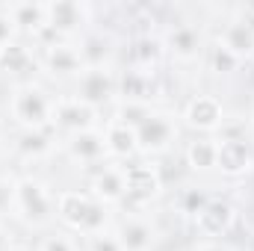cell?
Here are the masks:
<instances>
[{"instance_id": "cell-1", "label": "cell", "mask_w": 254, "mask_h": 251, "mask_svg": "<svg viewBox=\"0 0 254 251\" xmlns=\"http://www.w3.org/2000/svg\"><path fill=\"white\" fill-rule=\"evenodd\" d=\"M57 216L63 219L68 228L80 231V234H101L104 225H107V204L95 201L92 195L86 192H77V189H65L57 198Z\"/></svg>"}, {"instance_id": "cell-2", "label": "cell", "mask_w": 254, "mask_h": 251, "mask_svg": "<svg viewBox=\"0 0 254 251\" xmlns=\"http://www.w3.org/2000/svg\"><path fill=\"white\" fill-rule=\"evenodd\" d=\"M12 119L24 130H45L48 122L54 119V98H48L45 89L39 86H21L12 95Z\"/></svg>"}, {"instance_id": "cell-3", "label": "cell", "mask_w": 254, "mask_h": 251, "mask_svg": "<svg viewBox=\"0 0 254 251\" xmlns=\"http://www.w3.org/2000/svg\"><path fill=\"white\" fill-rule=\"evenodd\" d=\"M122 172H125V198H130L133 204H148L163 192V175L157 172V166L133 163Z\"/></svg>"}, {"instance_id": "cell-4", "label": "cell", "mask_w": 254, "mask_h": 251, "mask_svg": "<svg viewBox=\"0 0 254 251\" xmlns=\"http://www.w3.org/2000/svg\"><path fill=\"white\" fill-rule=\"evenodd\" d=\"M119 92V80L107 71V68H86L80 77H77V95L83 104L89 107H104L107 101H113V95Z\"/></svg>"}, {"instance_id": "cell-5", "label": "cell", "mask_w": 254, "mask_h": 251, "mask_svg": "<svg viewBox=\"0 0 254 251\" xmlns=\"http://www.w3.org/2000/svg\"><path fill=\"white\" fill-rule=\"evenodd\" d=\"M254 166L252 148L240 136H222L216 139V169L228 178H240Z\"/></svg>"}, {"instance_id": "cell-6", "label": "cell", "mask_w": 254, "mask_h": 251, "mask_svg": "<svg viewBox=\"0 0 254 251\" xmlns=\"http://www.w3.org/2000/svg\"><path fill=\"white\" fill-rule=\"evenodd\" d=\"M15 204H18V210L24 213V219L33 222V225H42V222L51 219V198H48V189L42 187L39 181H33V178H24V181L15 184Z\"/></svg>"}, {"instance_id": "cell-7", "label": "cell", "mask_w": 254, "mask_h": 251, "mask_svg": "<svg viewBox=\"0 0 254 251\" xmlns=\"http://www.w3.org/2000/svg\"><path fill=\"white\" fill-rule=\"evenodd\" d=\"M175 139V125L163 113H151L142 125L136 127V148L142 154H163Z\"/></svg>"}, {"instance_id": "cell-8", "label": "cell", "mask_w": 254, "mask_h": 251, "mask_svg": "<svg viewBox=\"0 0 254 251\" xmlns=\"http://www.w3.org/2000/svg\"><path fill=\"white\" fill-rule=\"evenodd\" d=\"M184 122H187V127L204 130V133L219 130L222 122H225L222 101L213 98V95H195V98H190V104L184 107Z\"/></svg>"}, {"instance_id": "cell-9", "label": "cell", "mask_w": 254, "mask_h": 251, "mask_svg": "<svg viewBox=\"0 0 254 251\" xmlns=\"http://www.w3.org/2000/svg\"><path fill=\"white\" fill-rule=\"evenodd\" d=\"M95 107L83 104L80 98H57L54 101V122L68 130L71 136L74 133H83V130H95Z\"/></svg>"}, {"instance_id": "cell-10", "label": "cell", "mask_w": 254, "mask_h": 251, "mask_svg": "<svg viewBox=\"0 0 254 251\" xmlns=\"http://www.w3.org/2000/svg\"><path fill=\"white\" fill-rule=\"evenodd\" d=\"M234 222H237V210L225 198H210L195 216V228L204 237H225L234 228Z\"/></svg>"}, {"instance_id": "cell-11", "label": "cell", "mask_w": 254, "mask_h": 251, "mask_svg": "<svg viewBox=\"0 0 254 251\" xmlns=\"http://www.w3.org/2000/svg\"><path fill=\"white\" fill-rule=\"evenodd\" d=\"M45 15H48V30H54L63 39L86 24L89 9L77 0H54V3H45Z\"/></svg>"}, {"instance_id": "cell-12", "label": "cell", "mask_w": 254, "mask_h": 251, "mask_svg": "<svg viewBox=\"0 0 254 251\" xmlns=\"http://www.w3.org/2000/svg\"><path fill=\"white\" fill-rule=\"evenodd\" d=\"M166 51L175 57V60H181V63H192L198 54H201V48H204V36H201V30L195 27V24H178V27H172L169 33H166Z\"/></svg>"}, {"instance_id": "cell-13", "label": "cell", "mask_w": 254, "mask_h": 251, "mask_svg": "<svg viewBox=\"0 0 254 251\" xmlns=\"http://www.w3.org/2000/svg\"><path fill=\"white\" fill-rule=\"evenodd\" d=\"M45 68L54 74V77H80L83 71H86V65L80 60V51L77 48H71V45H51L48 48V54H45Z\"/></svg>"}, {"instance_id": "cell-14", "label": "cell", "mask_w": 254, "mask_h": 251, "mask_svg": "<svg viewBox=\"0 0 254 251\" xmlns=\"http://www.w3.org/2000/svg\"><path fill=\"white\" fill-rule=\"evenodd\" d=\"M219 45L228 48L240 63H243V60H252L254 57V30L243 21V18H240V21H231V24H225L222 36H219Z\"/></svg>"}, {"instance_id": "cell-15", "label": "cell", "mask_w": 254, "mask_h": 251, "mask_svg": "<svg viewBox=\"0 0 254 251\" xmlns=\"http://www.w3.org/2000/svg\"><path fill=\"white\" fill-rule=\"evenodd\" d=\"M68 154H71L77 163H98V160H104V154H107L104 133H98V130L74 133V136L68 139Z\"/></svg>"}, {"instance_id": "cell-16", "label": "cell", "mask_w": 254, "mask_h": 251, "mask_svg": "<svg viewBox=\"0 0 254 251\" xmlns=\"http://www.w3.org/2000/svg\"><path fill=\"white\" fill-rule=\"evenodd\" d=\"M92 198L101 204L125 201V172L122 169H101L92 178Z\"/></svg>"}, {"instance_id": "cell-17", "label": "cell", "mask_w": 254, "mask_h": 251, "mask_svg": "<svg viewBox=\"0 0 254 251\" xmlns=\"http://www.w3.org/2000/svg\"><path fill=\"white\" fill-rule=\"evenodd\" d=\"M163 51H166L163 39H157V36L145 33V36H139V39L133 42V48H130V63H133V68H136V71L151 74V71L157 68V63H160Z\"/></svg>"}, {"instance_id": "cell-18", "label": "cell", "mask_w": 254, "mask_h": 251, "mask_svg": "<svg viewBox=\"0 0 254 251\" xmlns=\"http://www.w3.org/2000/svg\"><path fill=\"white\" fill-rule=\"evenodd\" d=\"M116 237L122 243V251H151L154 246V228L145 219H125Z\"/></svg>"}, {"instance_id": "cell-19", "label": "cell", "mask_w": 254, "mask_h": 251, "mask_svg": "<svg viewBox=\"0 0 254 251\" xmlns=\"http://www.w3.org/2000/svg\"><path fill=\"white\" fill-rule=\"evenodd\" d=\"M104 142H107V154L113 157H122V160H130L139 148H136V130L133 127L122 125V122H110L107 130H104Z\"/></svg>"}, {"instance_id": "cell-20", "label": "cell", "mask_w": 254, "mask_h": 251, "mask_svg": "<svg viewBox=\"0 0 254 251\" xmlns=\"http://www.w3.org/2000/svg\"><path fill=\"white\" fill-rule=\"evenodd\" d=\"M9 15L18 24V33H30L39 36L48 27V15H45V3H15L9 6Z\"/></svg>"}, {"instance_id": "cell-21", "label": "cell", "mask_w": 254, "mask_h": 251, "mask_svg": "<svg viewBox=\"0 0 254 251\" xmlns=\"http://www.w3.org/2000/svg\"><path fill=\"white\" fill-rule=\"evenodd\" d=\"M119 95H122V101L148 104V98L154 95L151 74H145V71H136V68L125 71V74H122V80H119Z\"/></svg>"}, {"instance_id": "cell-22", "label": "cell", "mask_w": 254, "mask_h": 251, "mask_svg": "<svg viewBox=\"0 0 254 251\" xmlns=\"http://www.w3.org/2000/svg\"><path fill=\"white\" fill-rule=\"evenodd\" d=\"M33 68H36V60H33V54L21 42H12V45L0 48V74L18 77V74H27Z\"/></svg>"}, {"instance_id": "cell-23", "label": "cell", "mask_w": 254, "mask_h": 251, "mask_svg": "<svg viewBox=\"0 0 254 251\" xmlns=\"http://www.w3.org/2000/svg\"><path fill=\"white\" fill-rule=\"evenodd\" d=\"M187 166L192 172H210L216 169V139H195L184 151Z\"/></svg>"}, {"instance_id": "cell-24", "label": "cell", "mask_w": 254, "mask_h": 251, "mask_svg": "<svg viewBox=\"0 0 254 251\" xmlns=\"http://www.w3.org/2000/svg\"><path fill=\"white\" fill-rule=\"evenodd\" d=\"M107 57H110V45H107L104 36H86V39H83V45H80V60H83L86 68H104Z\"/></svg>"}, {"instance_id": "cell-25", "label": "cell", "mask_w": 254, "mask_h": 251, "mask_svg": "<svg viewBox=\"0 0 254 251\" xmlns=\"http://www.w3.org/2000/svg\"><path fill=\"white\" fill-rule=\"evenodd\" d=\"M148 116H151L148 104H133V101H122V104H119V110H116V122H122V125H127V127H133V130L142 125Z\"/></svg>"}, {"instance_id": "cell-26", "label": "cell", "mask_w": 254, "mask_h": 251, "mask_svg": "<svg viewBox=\"0 0 254 251\" xmlns=\"http://www.w3.org/2000/svg\"><path fill=\"white\" fill-rule=\"evenodd\" d=\"M48 148H51V142H48V136H45L42 130H24L21 139H18V151L27 154V157H39V154H45Z\"/></svg>"}, {"instance_id": "cell-27", "label": "cell", "mask_w": 254, "mask_h": 251, "mask_svg": "<svg viewBox=\"0 0 254 251\" xmlns=\"http://www.w3.org/2000/svg\"><path fill=\"white\" fill-rule=\"evenodd\" d=\"M210 68L216 71V74H234L237 68H240V60L228 51V48H222L219 42L210 48Z\"/></svg>"}, {"instance_id": "cell-28", "label": "cell", "mask_w": 254, "mask_h": 251, "mask_svg": "<svg viewBox=\"0 0 254 251\" xmlns=\"http://www.w3.org/2000/svg\"><path fill=\"white\" fill-rule=\"evenodd\" d=\"M207 201H210V198H204L198 189H187V192L181 195V210H184L187 216H198V210H201Z\"/></svg>"}, {"instance_id": "cell-29", "label": "cell", "mask_w": 254, "mask_h": 251, "mask_svg": "<svg viewBox=\"0 0 254 251\" xmlns=\"http://www.w3.org/2000/svg\"><path fill=\"white\" fill-rule=\"evenodd\" d=\"M89 251H122V243H119V237L116 234H95V237H89Z\"/></svg>"}, {"instance_id": "cell-30", "label": "cell", "mask_w": 254, "mask_h": 251, "mask_svg": "<svg viewBox=\"0 0 254 251\" xmlns=\"http://www.w3.org/2000/svg\"><path fill=\"white\" fill-rule=\"evenodd\" d=\"M15 33H18V24H15V18L9 15V9L0 12V48L12 45V42H15Z\"/></svg>"}, {"instance_id": "cell-31", "label": "cell", "mask_w": 254, "mask_h": 251, "mask_svg": "<svg viewBox=\"0 0 254 251\" xmlns=\"http://www.w3.org/2000/svg\"><path fill=\"white\" fill-rule=\"evenodd\" d=\"M39 251H74V246H71V240H65V237H60V234H54V237H45V240H42Z\"/></svg>"}, {"instance_id": "cell-32", "label": "cell", "mask_w": 254, "mask_h": 251, "mask_svg": "<svg viewBox=\"0 0 254 251\" xmlns=\"http://www.w3.org/2000/svg\"><path fill=\"white\" fill-rule=\"evenodd\" d=\"M243 21H246V24L254 30V6H246V12H243Z\"/></svg>"}, {"instance_id": "cell-33", "label": "cell", "mask_w": 254, "mask_h": 251, "mask_svg": "<svg viewBox=\"0 0 254 251\" xmlns=\"http://www.w3.org/2000/svg\"><path fill=\"white\" fill-rule=\"evenodd\" d=\"M198 251H225L219 243H204V246H198Z\"/></svg>"}, {"instance_id": "cell-34", "label": "cell", "mask_w": 254, "mask_h": 251, "mask_svg": "<svg viewBox=\"0 0 254 251\" xmlns=\"http://www.w3.org/2000/svg\"><path fill=\"white\" fill-rule=\"evenodd\" d=\"M9 249V240H6V234H3V228H0V251Z\"/></svg>"}]
</instances>
